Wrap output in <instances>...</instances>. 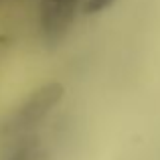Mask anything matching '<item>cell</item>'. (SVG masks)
Segmentation results:
<instances>
[{
    "label": "cell",
    "instance_id": "obj_2",
    "mask_svg": "<svg viewBox=\"0 0 160 160\" xmlns=\"http://www.w3.org/2000/svg\"><path fill=\"white\" fill-rule=\"evenodd\" d=\"M81 0H41L39 27L47 39H59L71 27Z\"/></svg>",
    "mask_w": 160,
    "mask_h": 160
},
{
    "label": "cell",
    "instance_id": "obj_3",
    "mask_svg": "<svg viewBox=\"0 0 160 160\" xmlns=\"http://www.w3.org/2000/svg\"><path fill=\"white\" fill-rule=\"evenodd\" d=\"M41 156H43V144L37 132H32L8 138L2 160H41Z\"/></svg>",
    "mask_w": 160,
    "mask_h": 160
},
{
    "label": "cell",
    "instance_id": "obj_1",
    "mask_svg": "<svg viewBox=\"0 0 160 160\" xmlns=\"http://www.w3.org/2000/svg\"><path fill=\"white\" fill-rule=\"evenodd\" d=\"M61 99H63V85L61 83L53 81V83H47V85H41L4 122L2 136L8 140V138L22 136V134H32L51 116V112L57 108V103Z\"/></svg>",
    "mask_w": 160,
    "mask_h": 160
},
{
    "label": "cell",
    "instance_id": "obj_4",
    "mask_svg": "<svg viewBox=\"0 0 160 160\" xmlns=\"http://www.w3.org/2000/svg\"><path fill=\"white\" fill-rule=\"evenodd\" d=\"M109 4H112V0H89L85 6V10L89 12V14H93V12H102L103 8H108Z\"/></svg>",
    "mask_w": 160,
    "mask_h": 160
}]
</instances>
